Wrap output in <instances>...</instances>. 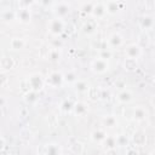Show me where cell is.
<instances>
[{
	"mask_svg": "<svg viewBox=\"0 0 155 155\" xmlns=\"http://www.w3.org/2000/svg\"><path fill=\"white\" fill-rule=\"evenodd\" d=\"M42 85H44V80L41 79V75H39V74H34L28 79V87L30 91L35 92V91L40 90L42 87Z\"/></svg>",
	"mask_w": 155,
	"mask_h": 155,
	"instance_id": "obj_3",
	"label": "cell"
},
{
	"mask_svg": "<svg viewBox=\"0 0 155 155\" xmlns=\"http://www.w3.org/2000/svg\"><path fill=\"white\" fill-rule=\"evenodd\" d=\"M63 80H64V78H63L62 74H59V73H57V71H53V73L50 74L48 79H47L46 81H47V84H50L52 87H57V86H59V85L62 84Z\"/></svg>",
	"mask_w": 155,
	"mask_h": 155,
	"instance_id": "obj_5",
	"label": "cell"
},
{
	"mask_svg": "<svg viewBox=\"0 0 155 155\" xmlns=\"http://www.w3.org/2000/svg\"><path fill=\"white\" fill-rule=\"evenodd\" d=\"M94 17H103L107 11H105V7H104V4L102 2H98V4H94L93 5V8H92V12H91Z\"/></svg>",
	"mask_w": 155,
	"mask_h": 155,
	"instance_id": "obj_7",
	"label": "cell"
},
{
	"mask_svg": "<svg viewBox=\"0 0 155 155\" xmlns=\"http://www.w3.org/2000/svg\"><path fill=\"white\" fill-rule=\"evenodd\" d=\"M127 58H131V59H136L142 54V47L138 45V44H132L130 46L126 47V51H125Z\"/></svg>",
	"mask_w": 155,
	"mask_h": 155,
	"instance_id": "obj_4",
	"label": "cell"
},
{
	"mask_svg": "<svg viewBox=\"0 0 155 155\" xmlns=\"http://www.w3.org/2000/svg\"><path fill=\"white\" fill-rule=\"evenodd\" d=\"M45 155H61V148L54 143L48 144L46 147V154Z\"/></svg>",
	"mask_w": 155,
	"mask_h": 155,
	"instance_id": "obj_11",
	"label": "cell"
},
{
	"mask_svg": "<svg viewBox=\"0 0 155 155\" xmlns=\"http://www.w3.org/2000/svg\"><path fill=\"white\" fill-rule=\"evenodd\" d=\"M73 109H74V113H75L76 115H82V114H85V113H86L87 107H86V104H85V103L79 102V103H76V104L73 107Z\"/></svg>",
	"mask_w": 155,
	"mask_h": 155,
	"instance_id": "obj_14",
	"label": "cell"
},
{
	"mask_svg": "<svg viewBox=\"0 0 155 155\" xmlns=\"http://www.w3.org/2000/svg\"><path fill=\"white\" fill-rule=\"evenodd\" d=\"M126 155H138V153L134 149H128L127 153H126Z\"/></svg>",
	"mask_w": 155,
	"mask_h": 155,
	"instance_id": "obj_24",
	"label": "cell"
},
{
	"mask_svg": "<svg viewBox=\"0 0 155 155\" xmlns=\"http://www.w3.org/2000/svg\"><path fill=\"white\" fill-rule=\"evenodd\" d=\"M16 16H17V13H15V12H11V13H10V11H7V10H5V11L1 12V19H2L4 22L12 21V19H15Z\"/></svg>",
	"mask_w": 155,
	"mask_h": 155,
	"instance_id": "obj_18",
	"label": "cell"
},
{
	"mask_svg": "<svg viewBox=\"0 0 155 155\" xmlns=\"http://www.w3.org/2000/svg\"><path fill=\"white\" fill-rule=\"evenodd\" d=\"M122 42H124L122 38H121V35L117 34V33L113 34V35L109 38V44H110L113 47H119V46L122 45Z\"/></svg>",
	"mask_w": 155,
	"mask_h": 155,
	"instance_id": "obj_10",
	"label": "cell"
},
{
	"mask_svg": "<svg viewBox=\"0 0 155 155\" xmlns=\"http://www.w3.org/2000/svg\"><path fill=\"white\" fill-rule=\"evenodd\" d=\"M151 104H153V105H155V94L151 97Z\"/></svg>",
	"mask_w": 155,
	"mask_h": 155,
	"instance_id": "obj_25",
	"label": "cell"
},
{
	"mask_svg": "<svg viewBox=\"0 0 155 155\" xmlns=\"http://www.w3.org/2000/svg\"><path fill=\"white\" fill-rule=\"evenodd\" d=\"M117 101L120 103H128L132 101V93L128 90H122L119 94H117Z\"/></svg>",
	"mask_w": 155,
	"mask_h": 155,
	"instance_id": "obj_9",
	"label": "cell"
},
{
	"mask_svg": "<svg viewBox=\"0 0 155 155\" xmlns=\"http://www.w3.org/2000/svg\"><path fill=\"white\" fill-rule=\"evenodd\" d=\"M108 67H109L108 61L104 59V58H101V57L93 59L92 63H91V68H92V70L96 71V73H104V71L108 69Z\"/></svg>",
	"mask_w": 155,
	"mask_h": 155,
	"instance_id": "obj_2",
	"label": "cell"
},
{
	"mask_svg": "<svg viewBox=\"0 0 155 155\" xmlns=\"http://www.w3.org/2000/svg\"><path fill=\"white\" fill-rule=\"evenodd\" d=\"M124 67H125L126 70L132 71V70H134L137 68V61L136 59H131V58H126L125 62H124Z\"/></svg>",
	"mask_w": 155,
	"mask_h": 155,
	"instance_id": "obj_15",
	"label": "cell"
},
{
	"mask_svg": "<svg viewBox=\"0 0 155 155\" xmlns=\"http://www.w3.org/2000/svg\"><path fill=\"white\" fill-rule=\"evenodd\" d=\"M108 136L102 131V130H98V131H94L93 133H92V139L93 140H104L105 138H107Z\"/></svg>",
	"mask_w": 155,
	"mask_h": 155,
	"instance_id": "obj_21",
	"label": "cell"
},
{
	"mask_svg": "<svg viewBox=\"0 0 155 155\" xmlns=\"http://www.w3.org/2000/svg\"><path fill=\"white\" fill-rule=\"evenodd\" d=\"M133 140H134L136 144L142 145V144H144V142H145V136H144L143 133H140V132H137V133L133 134Z\"/></svg>",
	"mask_w": 155,
	"mask_h": 155,
	"instance_id": "obj_22",
	"label": "cell"
},
{
	"mask_svg": "<svg viewBox=\"0 0 155 155\" xmlns=\"http://www.w3.org/2000/svg\"><path fill=\"white\" fill-rule=\"evenodd\" d=\"M10 46L12 50H22L25 46V41L21 38H13L10 41Z\"/></svg>",
	"mask_w": 155,
	"mask_h": 155,
	"instance_id": "obj_8",
	"label": "cell"
},
{
	"mask_svg": "<svg viewBox=\"0 0 155 155\" xmlns=\"http://www.w3.org/2000/svg\"><path fill=\"white\" fill-rule=\"evenodd\" d=\"M74 85H75V88L78 90V91H80V92H84V91H87L88 90V85L85 82V81H82V80H76L75 82H74Z\"/></svg>",
	"mask_w": 155,
	"mask_h": 155,
	"instance_id": "obj_20",
	"label": "cell"
},
{
	"mask_svg": "<svg viewBox=\"0 0 155 155\" xmlns=\"http://www.w3.org/2000/svg\"><path fill=\"white\" fill-rule=\"evenodd\" d=\"M17 17L19 18V21L22 22H29L30 21V13L27 8H21L18 12H17Z\"/></svg>",
	"mask_w": 155,
	"mask_h": 155,
	"instance_id": "obj_13",
	"label": "cell"
},
{
	"mask_svg": "<svg viewBox=\"0 0 155 155\" xmlns=\"http://www.w3.org/2000/svg\"><path fill=\"white\" fill-rule=\"evenodd\" d=\"M82 29H84V31H85V33H87V34L93 33V31H94V29H96L94 22H92V21H87V22L82 25Z\"/></svg>",
	"mask_w": 155,
	"mask_h": 155,
	"instance_id": "obj_19",
	"label": "cell"
},
{
	"mask_svg": "<svg viewBox=\"0 0 155 155\" xmlns=\"http://www.w3.org/2000/svg\"><path fill=\"white\" fill-rule=\"evenodd\" d=\"M140 24H142L143 28H145V29H150V28L154 25V19H153L150 16H145V17L142 18Z\"/></svg>",
	"mask_w": 155,
	"mask_h": 155,
	"instance_id": "obj_17",
	"label": "cell"
},
{
	"mask_svg": "<svg viewBox=\"0 0 155 155\" xmlns=\"http://www.w3.org/2000/svg\"><path fill=\"white\" fill-rule=\"evenodd\" d=\"M149 155H155V151H153V153H150Z\"/></svg>",
	"mask_w": 155,
	"mask_h": 155,
	"instance_id": "obj_26",
	"label": "cell"
},
{
	"mask_svg": "<svg viewBox=\"0 0 155 155\" xmlns=\"http://www.w3.org/2000/svg\"><path fill=\"white\" fill-rule=\"evenodd\" d=\"M48 30L54 34V35H58L61 34L63 30H64V23L62 21V18L57 17V18H53L50 21V24H48Z\"/></svg>",
	"mask_w": 155,
	"mask_h": 155,
	"instance_id": "obj_1",
	"label": "cell"
},
{
	"mask_svg": "<svg viewBox=\"0 0 155 155\" xmlns=\"http://www.w3.org/2000/svg\"><path fill=\"white\" fill-rule=\"evenodd\" d=\"M103 122H104V124H105L108 127H113V126H115V124H116V120H115V117H114V116L109 115V116L104 117Z\"/></svg>",
	"mask_w": 155,
	"mask_h": 155,
	"instance_id": "obj_23",
	"label": "cell"
},
{
	"mask_svg": "<svg viewBox=\"0 0 155 155\" xmlns=\"http://www.w3.org/2000/svg\"><path fill=\"white\" fill-rule=\"evenodd\" d=\"M122 4L121 2H116V1H108V2H104V7H105V11L107 13H116L120 8L119 6H121Z\"/></svg>",
	"mask_w": 155,
	"mask_h": 155,
	"instance_id": "obj_6",
	"label": "cell"
},
{
	"mask_svg": "<svg viewBox=\"0 0 155 155\" xmlns=\"http://www.w3.org/2000/svg\"><path fill=\"white\" fill-rule=\"evenodd\" d=\"M147 115V111L142 108V107H137L134 110H133V117L137 119V120H143Z\"/></svg>",
	"mask_w": 155,
	"mask_h": 155,
	"instance_id": "obj_16",
	"label": "cell"
},
{
	"mask_svg": "<svg viewBox=\"0 0 155 155\" xmlns=\"http://www.w3.org/2000/svg\"><path fill=\"white\" fill-rule=\"evenodd\" d=\"M1 68H2V70H7V69H12L13 68V59L11 58V57H2L1 58Z\"/></svg>",
	"mask_w": 155,
	"mask_h": 155,
	"instance_id": "obj_12",
	"label": "cell"
}]
</instances>
